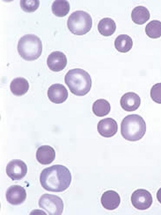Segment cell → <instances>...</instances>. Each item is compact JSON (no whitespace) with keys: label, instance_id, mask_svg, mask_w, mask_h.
<instances>
[{"label":"cell","instance_id":"6da1fadb","mask_svg":"<svg viewBox=\"0 0 161 215\" xmlns=\"http://www.w3.org/2000/svg\"><path fill=\"white\" fill-rule=\"evenodd\" d=\"M72 180L71 174L65 166L56 164L44 169L40 181L42 187L48 191L62 192L69 186Z\"/></svg>","mask_w":161,"mask_h":215},{"label":"cell","instance_id":"7a4b0ae2","mask_svg":"<svg viewBox=\"0 0 161 215\" xmlns=\"http://www.w3.org/2000/svg\"><path fill=\"white\" fill-rule=\"evenodd\" d=\"M64 81L73 94L83 96L90 91L92 81L89 74L84 70L79 68L69 70L65 75Z\"/></svg>","mask_w":161,"mask_h":215},{"label":"cell","instance_id":"3957f363","mask_svg":"<svg viewBox=\"0 0 161 215\" xmlns=\"http://www.w3.org/2000/svg\"><path fill=\"white\" fill-rule=\"evenodd\" d=\"M146 124L143 118L137 114L126 116L121 124V133L125 139L136 141L142 138L146 132Z\"/></svg>","mask_w":161,"mask_h":215},{"label":"cell","instance_id":"277c9868","mask_svg":"<svg viewBox=\"0 0 161 215\" xmlns=\"http://www.w3.org/2000/svg\"><path fill=\"white\" fill-rule=\"evenodd\" d=\"M42 49L40 39L34 34H27L22 36L18 44L19 54L24 60L34 61L41 55Z\"/></svg>","mask_w":161,"mask_h":215},{"label":"cell","instance_id":"5b68a950","mask_svg":"<svg viewBox=\"0 0 161 215\" xmlns=\"http://www.w3.org/2000/svg\"><path fill=\"white\" fill-rule=\"evenodd\" d=\"M67 27L73 34L82 35L88 32L92 26V19L90 15L82 10L75 11L69 16L67 22Z\"/></svg>","mask_w":161,"mask_h":215},{"label":"cell","instance_id":"8992f818","mask_svg":"<svg viewBox=\"0 0 161 215\" xmlns=\"http://www.w3.org/2000/svg\"><path fill=\"white\" fill-rule=\"evenodd\" d=\"M39 207L45 210L49 215H61L64 209V203L59 196L54 195L44 194L40 197Z\"/></svg>","mask_w":161,"mask_h":215},{"label":"cell","instance_id":"52a82bcc","mask_svg":"<svg viewBox=\"0 0 161 215\" xmlns=\"http://www.w3.org/2000/svg\"><path fill=\"white\" fill-rule=\"evenodd\" d=\"M131 201L133 206L136 209L145 210L149 208L153 203L151 194L147 190L140 189L132 193Z\"/></svg>","mask_w":161,"mask_h":215},{"label":"cell","instance_id":"ba28073f","mask_svg":"<svg viewBox=\"0 0 161 215\" xmlns=\"http://www.w3.org/2000/svg\"><path fill=\"white\" fill-rule=\"evenodd\" d=\"M6 170L7 175L12 180H19L26 175L27 168L26 164L23 161L14 159L8 163Z\"/></svg>","mask_w":161,"mask_h":215},{"label":"cell","instance_id":"9c48e42d","mask_svg":"<svg viewBox=\"0 0 161 215\" xmlns=\"http://www.w3.org/2000/svg\"><path fill=\"white\" fill-rule=\"evenodd\" d=\"M27 194L25 188L19 185H14L7 189L6 193L7 201L10 204L17 205L25 200Z\"/></svg>","mask_w":161,"mask_h":215},{"label":"cell","instance_id":"30bf717a","mask_svg":"<svg viewBox=\"0 0 161 215\" xmlns=\"http://www.w3.org/2000/svg\"><path fill=\"white\" fill-rule=\"evenodd\" d=\"M47 62L48 67L51 70L58 72L65 68L67 64V59L62 52L54 51L49 55Z\"/></svg>","mask_w":161,"mask_h":215},{"label":"cell","instance_id":"8fae6325","mask_svg":"<svg viewBox=\"0 0 161 215\" xmlns=\"http://www.w3.org/2000/svg\"><path fill=\"white\" fill-rule=\"evenodd\" d=\"M49 100L52 102L59 104L64 102L68 96V90L63 85L55 83L51 85L47 92Z\"/></svg>","mask_w":161,"mask_h":215},{"label":"cell","instance_id":"7c38bea8","mask_svg":"<svg viewBox=\"0 0 161 215\" xmlns=\"http://www.w3.org/2000/svg\"><path fill=\"white\" fill-rule=\"evenodd\" d=\"M97 130L99 134L103 137H110L117 132L118 125L113 119L107 118L99 121L97 125Z\"/></svg>","mask_w":161,"mask_h":215},{"label":"cell","instance_id":"4fadbf2b","mask_svg":"<svg viewBox=\"0 0 161 215\" xmlns=\"http://www.w3.org/2000/svg\"><path fill=\"white\" fill-rule=\"evenodd\" d=\"M141 104V99L139 95L133 92L124 94L121 97L120 104L125 110L130 112L137 110Z\"/></svg>","mask_w":161,"mask_h":215},{"label":"cell","instance_id":"5bb4252c","mask_svg":"<svg viewBox=\"0 0 161 215\" xmlns=\"http://www.w3.org/2000/svg\"><path fill=\"white\" fill-rule=\"evenodd\" d=\"M101 202L103 207L106 209L112 210L118 207L120 202L119 195L113 190H108L102 194Z\"/></svg>","mask_w":161,"mask_h":215},{"label":"cell","instance_id":"9a60e30c","mask_svg":"<svg viewBox=\"0 0 161 215\" xmlns=\"http://www.w3.org/2000/svg\"><path fill=\"white\" fill-rule=\"evenodd\" d=\"M36 158L41 164H48L54 160L55 152L53 148L49 145H42L36 151Z\"/></svg>","mask_w":161,"mask_h":215},{"label":"cell","instance_id":"2e32d148","mask_svg":"<svg viewBox=\"0 0 161 215\" xmlns=\"http://www.w3.org/2000/svg\"><path fill=\"white\" fill-rule=\"evenodd\" d=\"M29 84L25 78L18 77L14 78L10 84L12 93L15 95L20 96L25 94L29 89Z\"/></svg>","mask_w":161,"mask_h":215},{"label":"cell","instance_id":"e0dca14e","mask_svg":"<svg viewBox=\"0 0 161 215\" xmlns=\"http://www.w3.org/2000/svg\"><path fill=\"white\" fill-rule=\"evenodd\" d=\"M131 17L134 23L141 25L144 24L149 19L150 13L146 7L139 6L135 7L132 10Z\"/></svg>","mask_w":161,"mask_h":215},{"label":"cell","instance_id":"ac0fdd59","mask_svg":"<svg viewBox=\"0 0 161 215\" xmlns=\"http://www.w3.org/2000/svg\"><path fill=\"white\" fill-rule=\"evenodd\" d=\"M116 28V24L114 21L109 18H104L101 19L97 26L99 32L105 36H109L113 34Z\"/></svg>","mask_w":161,"mask_h":215},{"label":"cell","instance_id":"d6986e66","mask_svg":"<svg viewBox=\"0 0 161 215\" xmlns=\"http://www.w3.org/2000/svg\"><path fill=\"white\" fill-rule=\"evenodd\" d=\"M133 44L131 38L125 34L119 35L114 41L115 48L118 51L122 53L129 51L132 48Z\"/></svg>","mask_w":161,"mask_h":215},{"label":"cell","instance_id":"ffe728a7","mask_svg":"<svg viewBox=\"0 0 161 215\" xmlns=\"http://www.w3.org/2000/svg\"><path fill=\"white\" fill-rule=\"evenodd\" d=\"M111 106L108 101L104 99H99L93 103L92 110L96 116L103 117L107 115L110 112Z\"/></svg>","mask_w":161,"mask_h":215},{"label":"cell","instance_id":"44dd1931","mask_svg":"<svg viewBox=\"0 0 161 215\" xmlns=\"http://www.w3.org/2000/svg\"><path fill=\"white\" fill-rule=\"evenodd\" d=\"M70 5L67 0H55L52 5V10L55 16L58 17H63L66 16L69 12Z\"/></svg>","mask_w":161,"mask_h":215},{"label":"cell","instance_id":"7402d4cb","mask_svg":"<svg viewBox=\"0 0 161 215\" xmlns=\"http://www.w3.org/2000/svg\"><path fill=\"white\" fill-rule=\"evenodd\" d=\"M145 31L150 38L156 39L161 36V22L157 20L150 21L146 25Z\"/></svg>","mask_w":161,"mask_h":215},{"label":"cell","instance_id":"603a6c76","mask_svg":"<svg viewBox=\"0 0 161 215\" xmlns=\"http://www.w3.org/2000/svg\"><path fill=\"white\" fill-rule=\"evenodd\" d=\"M20 5L21 9L27 13L33 12L38 8L39 0H20Z\"/></svg>","mask_w":161,"mask_h":215},{"label":"cell","instance_id":"cb8c5ba5","mask_svg":"<svg viewBox=\"0 0 161 215\" xmlns=\"http://www.w3.org/2000/svg\"><path fill=\"white\" fill-rule=\"evenodd\" d=\"M150 96L155 102L161 104V83L153 85L150 90Z\"/></svg>","mask_w":161,"mask_h":215},{"label":"cell","instance_id":"d4e9b609","mask_svg":"<svg viewBox=\"0 0 161 215\" xmlns=\"http://www.w3.org/2000/svg\"><path fill=\"white\" fill-rule=\"evenodd\" d=\"M156 196L158 202L161 203V188L158 190Z\"/></svg>","mask_w":161,"mask_h":215}]
</instances>
